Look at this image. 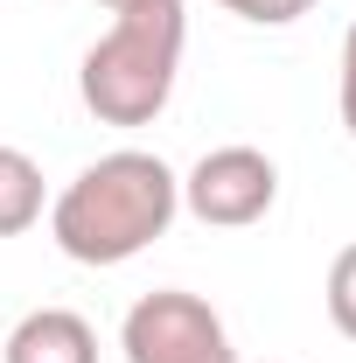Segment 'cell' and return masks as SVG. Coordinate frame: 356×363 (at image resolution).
Segmentation results:
<instances>
[{
  "instance_id": "1",
  "label": "cell",
  "mask_w": 356,
  "mask_h": 363,
  "mask_svg": "<svg viewBox=\"0 0 356 363\" xmlns=\"http://www.w3.org/2000/svg\"><path fill=\"white\" fill-rule=\"evenodd\" d=\"M175 210L182 175L147 147H119L77 168V182H63V196L49 203V238L77 266H126L154 238H168Z\"/></svg>"
},
{
  "instance_id": "2",
  "label": "cell",
  "mask_w": 356,
  "mask_h": 363,
  "mask_svg": "<svg viewBox=\"0 0 356 363\" xmlns=\"http://www.w3.org/2000/svg\"><path fill=\"white\" fill-rule=\"evenodd\" d=\"M189 14L182 0H133L77 63V98L98 126H154L175 98Z\"/></svg>"
},
{
  "instance_id": "3",
  "label": "cell",
  "mask_w": 356,
  "mask_h": 363,
  "mask_svg": "<svg viewBox=\"0 0 356 363\" xmlns=\"http://www.w3.org/2000/svg\"><path fill=\"white\" fill-rule=\"evenodd\" d=\"M119 350H126V363H238L223 315L182 286L140 294L119 321Z\"/></svg>"
},
{
  "instance_id": "4",
  "label": "cell",
  "mask_w": 356,
  "mask_h": 363,
  "mask_svg": "<svg viewBox=\"0 0 356 363\" xmlns=\"http://www.w3.org/2000/svg\"><path fill=\"white\" fill-rule=\"evenodd\" d=\"M279 203V168L259 147H210L182 175V210L210 230H245Z\"/></svg>"
},
{
  "instance_id": "5",
  "label": "cell",
  "mask_w": 356,
  "mask_h": 363,
  "mask_svg": "<svg viewBox=\"0 0 356 363\" xmlns=\"http://www.w3.org/2000/svg\"><path fill=\"white\" fill-rule=\"evenodd\" d=\"M0 363H98V328L77 308H35L0 342Z\"/></svg>"
},
{
  "instance_id": "6",
  "label": "cell",
  "mask_w": 356,
  "mask_h": 363,
  "mask_svg": "<svg viewBox=\"0 0 356 363\" xmlns=\"http://www.w3.org/2000/svg\"><path fill=\"white\" fill-rule=\"evenodd\" d=\"M43 168L21 154V147H0V238H21V230L43 224Z\"/></svg>"
},
{
  "instance_id": "7",
  "label": "cell",
  "mask_w": 356,
  "mask_h": 363,
  "mask_svg": "<svg viewBox=\"0 0 356 363\" xmlns=\"http://www.w3.org/2000/svg\"><path fill=\"white\" fill-rule=\"evenodd\" d=\"M328 321L356 342V245H343L328 266Z\"/></svg>"
},
{
  "instance_id": "8",
  "label": "cell",
  "mask_w": 356,
  "mask_h": 363,
  "mask_svg": "<svg viewBox=\"0 0 356 363\" xmlns=\"http://www.w3.org/2000/svg\"><path fill=\"white\" fill-rule=\"evenodd\" d=\"M217 7L238 14V21H252V28H287V21L314 14V0H217Z\"/></svg>"
},
{
  "instance_id": "9",
  "label": "cell",
  "mask_w": 356,
  "mask_h": 363,
  "mask_svg": "<svg viewBox=\"0 0 356 363\" xmlns=\"http://www.w3.org/2000/svg\"><path fill=\"white\" fill-rule=\"evenodd\" d=\"M335 105H343V126L356 133V21L343 35V77H335Z\"/></svg>"
},
{
  "instance_id": "10",
  "label": "cell",
  "mask_w": 356,
  "mask_h": 363,
  "mask_svg": "<svg viewBox=\"0 0 356 363\" xmlns=\"http://www.w3.org/2000/svg\"><path fill=\"white\" fill-rule=\"evenodd\" d=\"M98 7H112V14H119V7H133V0H98Z\"/></svg>"
}]
</instances>
